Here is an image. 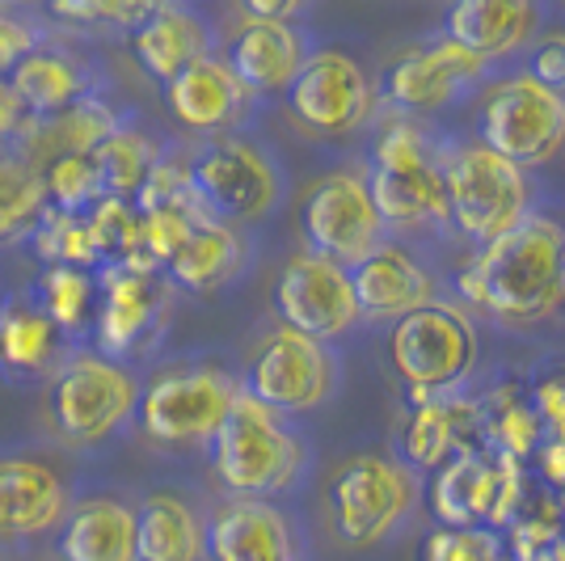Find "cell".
<instances>
[{
    "mask_svg": "<svg viewBox=\"0 0 565 561\" xmlns=\"http://www.w3.org/2000/svg\"><path fill=\"white\" fill-rule=\"evenodd\" d=\"M565 229L553 215L527 211L511 233L481 245L456 275L460 300L494 313L502 321H541L562 305Z\"/></svg>",
    "mask_w": 565,
    "mask_h": 561,
    "instance_id": "1",
    "label": "cell"
},
{
    "mask_svg": "<svg viewBox=\"0 0 565 561\" xmlns=\"http://www.w3.org/2000/svg\"><path fill=\"white\" fill-rule=\"evenodd\" d=\"M448 152V148H444ZM444 152L430 144L414 118H397L380 127L372 144V169L363 173L367 194L376 203L384 233H418L430 224H448V182Z\"/></svg>",
    "mask_w": 565,
    "mask_h": 561,
    "instance_id": "2",
    "label": "cell"
},
{
    "mask_svg": "<svg viewBox=\"0 0 565 561\" xmlns=\"http://www.w3.org/2000/svg\"><path fill=\"white\" fill-rule=\"evenodd\" d=\"M308 465L305 440L282 422V414L266 410L245 389L236 393L228 419L220 422L212 440V468L220 486L233 498H275L287 494Z\"/></svg>",
    "mask_w": 565,
    "mask_h": 561,
    "instance_id": "3",
    "label": "cell"
},
{
    "mask_svg": "<svg viewBox=\"0 0 565 561\" xmlns=\"http://www.w3.org/2000/svg\"><path fill=\"white\" fill-rule=\"evenodd\" d=\"M418 498H423V477L380 452L342 461L326 490L333 532L347 549H376L393 540L414 515Z\"/></svg>",
    "mask_w": 565,
    "mask_h": 561,
    "instance_id": "4",
    "label": "cell"
},
{
    "mask_svg": "<svg viewBox=\"0 0 565 561\" xmlns=\"http://www.w3.org/2000/svg\"><path fill=\"white\" fill-rule=\"evenodd\" d=\"M477 326L465 308L435 300L393 321L388 363L409 389V398H448L469 380L477 363Z\"/></svg>",
    "mask_w": 565,
    "mask_h": 561,
    "instance_id": "5",
    "label": "cell"
},
{
    "mask_svg": "<svg viewBox=\"0 0 565 561\" xmlns=\"http://www.w3.org/2000/svg\"><path fill=\"white\" fill-rule=\"evenodd\" d=\"M444 182H448V224L472 245L498 241L532 211L527 173L477 140L444 152Z\"/></svg>",
    "mask_w": 565,
    "mask_h": 561,
    "instance_id": "6",
    "label": "cell"
},
{
    "mask_svg": "<svg viewBox=\"0 0 565 561\" xmlns=\"http://www.w3.org/2000/svg\"><path fill=\"white\" fill-rule=\"evenodd\" d=\"M477 144L519 169L548 165L565 148V97L523 72L498 81L481 94Z\"/></svg>",
    "mask_w": 565,
    "mask_h": 561,
    "instance_id": "7",
    "label": "cell"
},
{
    "mask_svg": "<svg viewBox=\"0 0 565 561\" xmlns=\"http://www.w3.org/2000/svg\"><path fill=\"white\" fill-rule=\"evenodd\" d=\"M236 393H241V384L224 368H212V363L161 372L140 393L143 435L166 447L212 444L220 422L233 410Z\"/></svg>",
    "mask_w": 565,
    "mask_h": 561,
    "instance_id": "8",
    "label": "cell"
},
{
    "mask_svg": "<svg viewBox=\"0 0 565 561\" xmlns=\"http://www.w3.org/2000/svg\"><path fill=\"white\" fill-rule=\"evenodd\" d=\"M190 178L203 208L220 224H254L270 215L282 194L279 165L245 136H220L190 161Z\"/></svg>",
    "mask_w": 565,
    "mask_h": 561,
    "instance_id": "9",
    "label": "cell"
},
{
    "mask_svg": "<svg viewBox=\"0 0 565 561\" xmlns=\"http://www.w3.org/2000/svg\"><path fill=\"white\" fill-rule=\"evenodd\" d=\"M523 498V468L494 447H469L435 473L430 511L444 528H507Z\"/></svg>",
    "mask_w": 565,
    "mask_h": 561,
    "instance_id": "10",
    "label": "cell"
},
{
    "mask_svg": "<svg viewBox=\"0 0 565 561\" xmlns=\"http://www.w3.org/2000/svg\"><path fill=\"white\" fill-rule=\"evenodd\" d=\"M241 389L275 414H305V410H317L333 398L338 354L317 338H305L296 329L279 326L275 334L262 338V347L245 368Z\"/></svg>",
    "mask_w": 565,
    "mask_h": 561,
    "instance_id": "11",
    "label": "cell"
},
{
    "mask_svg": "<svg viewBox=\"0 0 565 561\" xmlns=\"http://www.w3.org/2000/svg\"><path fill=\"white\" fill-rule=\"evenodd\" d=\"M282 94L291 118L317 136H351L376 110V85L367 68L333 47L308 51V60Z\"/></svg>",
    "mask_w": 565,
    "mask_h": 561,
    "instance_id": "12",
    "label": "cell"
},
{
    "mask_svg": "<svg viewBox=\"0 0 565 561\" xmlns=\"http://www.w3.org/2000/svg\"><path fill=\"white\" fill-rule=\"evenodd\" d=\"M300 233L308 241V254L330 257L347 271L388 241L376 215V203L367 194V182L354 169L326 173L308 190L305 203H300Z\"/></svg>",
    "mask_w": 565,
    "mask_h": 561,
    "instance_id": "13",
    "label": "cell"
},
{
    "mask_svg": "<svg viewBox=\"0 0 565 561\" xmlns=\"http://www.w3.org/2000/svg\"><path fill=\"white\" fill-rule=\"evenodd\" d=\"M140 389L127 368L102 354L72 359L51 384V419L72 444H102L136 414Z\"/></svg>",
    "mask_w": 565,
    "mask_h": 561,
    "instance_id": "14",
    "label": "cell"
},
{
    "mask_svg": "<svg viewBox=\"0 0 565 561\" xmlns=\"http://www.w3.org/2000/svg\"><path fill=\"white\" fill-rule=\"evenodd\" d=\"M275 313L282 329H296L305 338H317L330 347L333 338L359 326L351 271L330 257L296 254L275 279Z\"/></svg>",
    "mask_w": 565,
    "mask_h": 561,
    "instance_id": "15",
    "label": "cell"
},
{
    "mask_svg": "<svg viewBox=\"0 0 565 561\" xmlns=\"http://www.w3.org/2000/svg\"><path fill=\"white\" fill-rule=\"evenodd\" d=\"M481 76H486V64L477 55L460 51L444 34H435L418 47L401 51L388 64L384 94L405 115H430V110H444L456 97L469 94Z\"/></svg>",
    "mask_w": 565,
    "mask_h": 561,
    "instance_id": "16",
    "label": "cell"
},
{
    "mask_svg": "<svg viewBox=\"0 0 565 561\" xmlns=\"http://www.w3.org/2000/svg\"><path fill=\"white\" fill-rule=\"evenodd\" d=\"M359 321H401L439 300L435 275L401 241H384L359 266H351Z\"/></svg>",
    "mask_w": 565,
    "mask_h": 561,
    "instance_id": "17",
    "label": "cell"
},
{
    "mask_svg": "<svg viewBox=\"0 0 565 561\" xmlns=\"http://www.w3.org/2000/svg\"><path fill=\"white\" fill-rule=\"evenodd\" d=\"M166 313V283L161 275H140L118 262H106L97 275V347L102 359L115 363L118 354L136 351L157 329Z\"/></svg>",
    "mask_w": 565,
    "mask_h": 561,
    "instance_id": "18",
    "label": "cell"
},
{
    "mask_svg": "<svg viewBox=\"0 0 565 561\" xmlns=\"http://www.w3.org/2000/svg\"><path fill=\"white\" fill-rule=\"evenodd\" d=\"M544 9L532 0H460L444 9V22L435 34H444L460 51L477 55L481 64L507 60L541 34Z\"/></svg>",
    "mask_w": 565,
    "mask_h": 561,
    "instance_id": "19",
    "label": "cell"
},
{
    "mask_svg": "<svg viewBox=\"0 0 565 561\" xmlns=\"http://www.w3.org/2000/svg\"><path fill=\"white\" fill-rule=\"evenodd\" d=\"M212 561H300V537L282 507L266 498H228L207 523Z\"/></svg>",
    "mask_w": 565,
    "mask_h": 561,
    "instance_id": "20",
    "label": "cell"
},
{
    "mask_svg": "<svg viewBox=\"0 0 565 561\" xmlns=\"http://www.w3.org/2000/svg\"><path fill=\"white\" fill-rule=\"evenodd\" d=\"M481 444H486V435H481V414L472 401L456 398V393L414 398V414L401 435V465H409L423 477V473H439L460 452Z\"/></svg>",
    "mask_w": 565,
    "mask_h": 561,
    "instance_id": "21",
    "label": "cell"
},
{
    "mask_svg": "<svg viewBox=\"0 0 565 561\" xmlns=\"http://www.w3.org/2000/svg\"><path fill=\"white\" fill-rule=\"evenodd\" d=\"M308 60L305 30L296 22H258L245 18L228 39L224 64L249 94H282L291 85V76Z\"/></svg>",
    "mask_w": 565,
    "mask_h": 561,
    "instance_id": "22",
    "label": "cell"
},
{
    "mask_svg": "<svg viewBox=\"0 0 565 561\" xmlns=\"http://www.w3.org/2000/svg\"><path fill=\"white\" fill-rule=\"evenodd\" d=\"M166 102L173 118L190 127V131H233L245 123V115L254 110V94L236 81L224 60H199L190 64L186 72H178L173 81L166 85Z\"/></svg>",
    "mask_w": 565,
    "mask_h": 561,
    "instance_id": "23",
    "label": "cell"
},
{
    "mask_svg": "<svg viewBox=\"0 0 565 561\" xmlns=\"http://www.w3.org/2000/svg\"><path fill=\"white\" fill-rule=\"evenodd\" d=\"M212 25L186 4H152V13L131 30V51L148 76L169 85L178 72L212 55Z\"/></svg>",
    "mask_w": 565,
    "mask_h": 561,
    "instance_id": "24",
    "label": "cell"
},
{
    "mask_svg": "<svg viewBox=\"0 0 565 561\" xmlns=\"http://www.w3.org/2000/svg\"><path fill=\"white\" fill-rule=\"evenodd\" d=\"M68 494L43 461H0V540L39 537L64 519Z\"/></svg>",
    "mask_w": 565,
    "mask_h": 561,
    "instance_id": "25",
    "label": "cell"
},
{
    "mask_svg": "<svg viewBox=\"0 0 565 561\" xmlns=\"http://www.w3.org/2000/svg\"><path fill=\"white\" fill-rule=\"evenodd\" d=\"M207 528L182 494H148L136 511V561H203Z\"/></svg>",
    "mask_w": 565,
    "mask_h": 561,
    "instance_id": "26",
    "label": "cell"
},
{
    "mask_svg": "<svg viewBox=\"0 0 565 561\" xmlns=\"http://www.w3.org/2000/svg\"><path fill=\"white\" fill-rule=\"evenodd\" d=\"M64 561H136V511L118 498H85L60 540Z\"/></svg>",
    "mask_w": 565,
    "mask_h": 561,
    "instance_id": "27",
    "label": "cell"
},
{
    "mask_svg": "<svg viewBox=\"0 0 565 561\" xmlns=\"http://www.w3.org/2000/svg\"><path fill=\"white\" fill-rule=\"evenodd\" d=\"M245 266V241L233 224H220V220H199L190 229L186 245L173 254L169 262V279L186 292H215L228 279L241 275Z\"/></svg>",
    "mask_w": 565,
    "mask_h": 561,
    "instance_id": "28",
    "label": "cell"
},
{
    "mask_svg": "<svg viewBox=\"0 0 565 561\" xmlns=\"http://www.w3.org/2000/svg\"><path fill=\"white\" fill-rule=\"evenodd\" d=\"M115 131H118L115 110L106 102L85 94L81 102H72L68 110H60V115L30 118V127H25L22 136H30L34 152L47 157L51 165L55 157H94Z\"/></svg>",
    "mask_w": 565,
    "mask_h": 561,
    "instance_id": "29",
    "label": "cell"
},
{
    "mask_svg": "<svg viewBox=\"0 0 565 561\" xmlns=\"http://www.w3.org/2000/svg\"><path fill=\"white\" fill-rule=\"evenodd\" d=\"M9 85L13 94L22 97L25 115L30 118H51L60 110H68L72 102L85 97V76L72 64L68 55L60 51H34L25 55L18 68L9 72Z\"/></svg>",
    "mask_w": 565,
    "mask_h": 561,
    "instance_id": "30",
    "label": "cell"
},
{
    "mask_svg": "<svg viewBox=\"0 0 565 561\" xmlns=\"http://www.w3.org/2000/svg\"><path fill=\"white\" fill-rule=\"evenodd\" d=\"M60 347V329L47 313L30 300H9L0 308V363L13 372L47 368Z\"/></svg>",
    "mask_w": 565,
    "mask_h": 561,
    "instance_id": "31",
    "label": "cell"
},
{
    "mask_svg": "<svg viewBox=\"0 0 565 561\" xmlns=\"http://www.w3.org/2000/svg\"><path fill=\"white\" fill-rule=\"evenodd\" d=\"M481 414V435L486 447H494L502 456L523 461L527 452H536L544 440V422L532 401L519 398V389H494L490 398L477 405Z\"/></svg>",
    "mask_w": 565,
    "mask_h": 561,
    "instance_id": "32",
    "label": "cell"
},
{
    "mask_svg": "<svg viewBox=\"0 0 565 561\" xmlns=\"http://www.w3.org/2000/svg\"><path fill=\"white\" fill-rule=\"evenodd\" d=\"M43 215H47V199H43L39 169L0 144V241L34 233Z\"/></svg>",
    "mask_w": 565,
    "mask_h": 561,
    "instance_id": "33",
    "label": "cell"
},
{
    "mask_svg": "<svg viewBox=\"0 0 565 561\" xmlns=\"http://www.w3.org/2000/svg\"><path fill=\"white\" fill-rule=\"evenodd\" d=\"M157 161H161L157 144L148 140V136H140V131H127V127H118L115 136L94 152V165H97V173H102V190H106L110 199H131V194H140L143 178L152 173Z\"/></svg>",
    "mask_w": 565,
    "mask_h": 561,
    "instance_id": "34",
    "label": "cell"
},
{
    "mask_svg": "<svg viewBox=\"0 0 565 561\" xmlns=\"http://www.w3.org/2000/svg\"><path fill=\"white\" fill-rule=\"evenodd\" d=\"M39 182H43L47 211H60V215H89L106 199L94 157H55L39 169Z\"/></svg>",
    "mask_w": 565,
    "mask_h": 561,
    "instance_id": "35",
    "label": "cell"
},
{
    "mask_svg": "<svg viewBox=\"0 0 565 561\" xmlns=\"http://www.w3.org/2000/svg\"><path fill=\"white\" fill-rule=\"evenodd\" d=\"M39 308L47 313L55 329H81L97 313V275L76 266H47L39 283Z\"/></svg>",
    "mask_w": 565,
    "mask_h": 561,
    "instance_id": "36",
    "label": "cell"
},
{
    "mask_svg": "<svg viewBox=\"0 0 565 561\" xmlns=\"http://www.w3.org/2000/svg\"><path fill=\"white\" fill-rule=\"evenodd\" d=\"M34 250L47 266H76V271H94L102 266V254L94 245V233L85 224V215H60L47 211L34 229Z\"/></svg>",
    "mask_w": 565,
    "mask_h": 561,
    "instance_id": "37",
    "label": "cell"
},
{
    "mask_svg": "<svg viewBox=\"0 0 565 561\" xmlns=\"http://www.w3.org/2000/svg\"><path fill=\"white\" fill-rule=\"evenodd\" d=\"M136 211L140 215H152V211H182V215H194V220H212L199 190H194V178H190V165L182 161H161L152 165V173L143 178L140 194H136Z\"/></svg>",
    "mask_w": 565,
    "mask_h": 561,
    "instance_id": "38",
    "label": "cell"
},
{
    "mask_svg": "<svg viewBox=\"0 0 565 561\" xmlns=\"http://www.w3.org/2000/svg\"><path fill=\"white\" fill-rule=\"evenodd\" d=\"M89 233H94V245L102 262H127V257L140 250V224L143 215L136 211L131 199H102L89 215H85Z\"/></svg>",
    "mask_w": 565,
    "mask_h": 561,
    "instance_id": "39",
    "label": "cell"
},
{
    "mask_svg": "<svg viewBox=\"0 0 565 561\" xmlns=\"http://www.w3.org/2000/svg\"><path fill=\"white\" fill-rule=\"evenodd\" d=\"M426 561H515L494 528H439L426 540Z\"/></svg>",
    "mask_w": 565,
    "mask_h": 561,
    "instance_id": "40",
    "label": "cell"
},
{
    "mask_svg": "<svg viewBox=\"0 0 565 561\" xmlns=\"http://www.w3.org/2000/svg\"><path fill=\"white\" fill-rule=\"evenodd\" d=\"M523 64H527L523 76H532L536 85L565 97V30H541L527 43V60Z\"/></svg>",
    "mask_w": 565,
    "mask_h": 561,
    "instance_id": "41",
    "label": "cell"
},
{
    "mask_svg": "<svg viewBox=\"0 0 565 561\" xmlns=\"http://www.w3.org/2000/svg\"><path fill=\"white\" fill-rule=\"evenodd\" d=\"M34 51H39V30L0 9V76H9Z\"/></svg>",
    "mask_w": 565,
    "mask_h": 561,
    "instance_id": "42",
    "label": "cell"
},
{
    "mask_svg": "<svg viewBox=\"0 0 565 561\" xmlns=\"http://www.w3.org/2000/svg\"><path fill=\"white\" fill-rule=\"evenodd\" d=\"M532 405H536V414H541L544 426L553 431V440H565V375H548V380H541Z\"/></svg>",
    "mask_w": 565,
    "mask_h": 561,
    "instance_id": "43",
    "label": "cell"
},
{
    "mask_svg": "<svg viewBox=\"0 0 565 561\" xmlns=\"http://www.w3.org/2000/svg\"><path fill=\"white\" fill-rule=\"evenodd\" d=\"M25 127H30V115H25L22 97L13 94L9 76H0V140H9V136H22Z\"/></svg>",
    "mask_w": 565,
    "mask_h": 561,
    "instance_id": "44",
    "label": "cell"
},
{
    "mask_svg": "<svg viewBox=\"0 0 565 561\" xmlns=\"http://www.w3.org/2000/svg\"><path fill=\"white\" fill-rule=\"evenodd\" d=\"M300 13H305V4H296V0H245L241 4V18H258V22H291Z\"/></svg>",
    "mask_w": 565,
    "mask_h": 561,
    "instance_id": "45",
    "label": "cell"
},
{
    "mask_svg": "<svg viewBox=\"0 0 565 561\" xmlns=\"http://www.w3.org/2000/svg\"><path fill=\"white\" fill-rule=\"evenodd\" d=\"M557 292H562V300H565V250H562V279H557Z\"/></svg>",
    "mask_w": 565,
    "mask_h": 561,
    "instance_id": "46",
    "label": "cell"
}]
</instances>
